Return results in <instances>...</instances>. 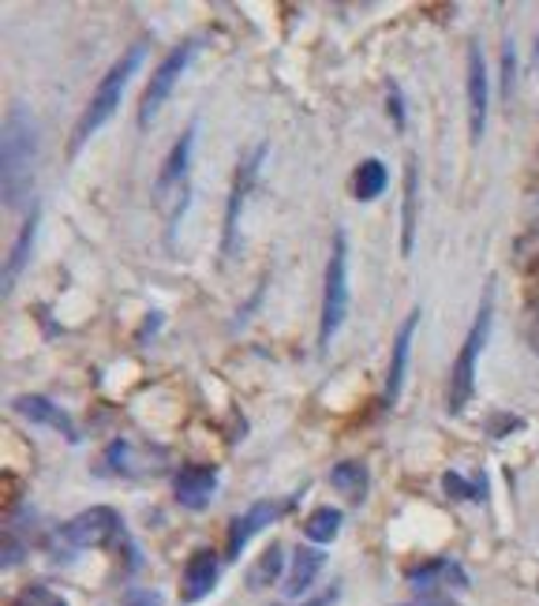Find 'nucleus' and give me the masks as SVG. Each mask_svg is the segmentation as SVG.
<instances>
[{
	"label": "nucleus",
	"instance_id": "nucleus-28",
	"mask_svg": "<svg viewBox=\"0 0 539 606\" xmlns=\"http://www.w3.org/2000/svg\"><path fill=\"white\" fill-rule=\"evenodd\" d=\"M338 595H341V587L333 584L322 595H315V599H307V603H299V606H333V603H338Z\"/></svg>",
	"mask_w": 539,
	"mask_h": 606
},
{
	"label": "nucleus",
	"instance_id": "nucleus-12",
	"mask_svg": "<svg viewBox=\"0 0 539 606\" xmlns=\"http://www.w3.org/2000/svg\"><path fill=\"white\" fill-rule=\"evenodd\" d=\"M15 412L27 415L30 423H38V427H49L57 431V435H64L68 441H83L79 427H75V420L68 415L60 404H53L49 397H38V393H23L15 397Z\"/></svg>",
	"mask_w": 539,
	"mask_h": 606
},
{
	"label": "nucleus",
	"instance_id": "nucleus-6",
	"mask_svg": "<svg viewBox=\"0 0 539 606\" xmlns=\"http://www.w3.org/2000/svg\"><path fill=\"white\" fill-rule=\"evenodd\" d=\"M195 53H199V41H180L176 49H169V53H166V60L158 64V72L150 75L147 90H143V98H139V128H143V132H147V128L154 124V117L166 109V101L173 98L176 83L187 75V68H192Z\"/></svg>",
	"mask_w": 539,
	"mask_h": 606
},
{
	"label": "nucleus",
	"instance_id": "nucleus-9",
	"mask_svg": "<svg viewBox=\"0 0 539 606\" xmlns=\"http://www.w3.org/2000/svg\"><path fill=\"white\" fill-rule=\"evenodd\" d=\"M262 158H267V146H259V150H255L252 158L240 161V169H236L233 192H229V214H225V255H233V251H236L240 210H244L247 195H252V184H255V177H259V161Z\"/></svg>",
	"mask_w": 539,
	"mask_h": 606
},
{
	"label": "nucleus",
	"instance_id": "nucleus-5",
	"mask_svg": "<svg viewBox=\"0 0 539 606\" xmlns=\"http://www.w3.org/2000/svg\"><path fill=\"white\" fill-rule=\"evenodd\" d=\"M348 318V237L345 229L333 232L327 281H322V318H319V349L327 352L333 337Z\"/></svg>",
	"mask_w": 539,
	"mask_h": 606
},
{
	"label": "nucleus",
	"instance_id": "nucleus-8",
	"mask_svg": "<svg viewBox=\"0 0 539 606\" xmlns=\"http://www.w3.org/2000/svg\"><path fill=\"white\" fill-rule=\"evenodd\" d=\"M487 109H491V75H487V60L479 46H468V132L479 143L487 132Z\"/></svg>",
	"mask_w": 539,
	"mask_h": 606
},
{
	"label": "nucleus",
	"instance_id": "nucleus-16",
	"mask_svg": "<svg viewBox=\"0 0 539 606\" xmlns=\"http://www.w3.org/2000/svg\"><path fill=\"white\" fill-rule=\"evenodd\" d=\"M38 225H41V206H34V210L27 214V221H23L20 240H15L12 255H8L4 274H0V289H4V296H12L15 281H20V274L27 270V263H30V247H34V237H38Z\"/></svg>",
	"mask_w": 539,
	"mask_h": 606
},
{
	"label": "nucleus",
	"instance_id": "nucleus-10",
	"mask_svg": "<svg viewBox=\"0 0 539 606\" xmlns=\"http://www.w3.org/2000/svg\"><path fill=\"white\" fill-rule=\"evenodd\" d=\"M213 490H218V469H210V464H187V469L176 472L173 480V495L184 509H207Z\"/></svg>",
	"mask_w": 539,
	"mask_h": 606
},
{
	"label": "nucleus",
	"instance_id": "nucleus-30",
	"mask_svg": "<svg viewBox=\"0 0 539 606\" xmlns=\"http://www.w3.org/2000/svg\"><path fill=\"white\" fill-rule=\"evenodd\" d=\"M510 90H513V46L506 41V98H510Z\"/></svg>",
	"mask_w": 539,
	"mask_h": 606
},
{
	"label": "nucleus",
	"instance_id": "nucleus-32",
	"mask_svg": "<svg viewBox=\"0 0 539 606\" xmlns=\"http://www.w3.org/2000/svg\"><path fill=\"white\" fill-rule=\"evenodd\" d=\"M536 60H539V49H536Z\"/></svg>",
	"mask_w": 539,
	"mask_h": 606
},
{
	"label": "nucleus",
	"instance_id": "nucleus-13",
	"mask_svg": "<svg viewBox=\"0 0 539 606\" xmlns=\"http://www.w3.org/2000/svg\"><path fill=\"white\" fill-rule=\"evenodd\" d=\"M281 513H285V506H278V501H255L244 517H236V521L229 524V558H240L247 543H252L262 528H270L278 521Z\"/></svg>",
	"mask_w": 539,
	"mask_h": 606
},
{
	"label": "nucleus",
	"instance_id": "nucleus-29",
	"mask_svg": "<svg viewBox=\"0 0 539 606\" xmlns=\"http://www.w3.org/2000/svg\"><path fill=\"white\" fill-rule=\"evenodd\" d=\"M528 349H532L536 356H539V307H536V315H532V326H528Z\"/></svg>",
	"mask_w": 539,
	"mask_h": 606
},
{
	"label": "nucleus",
	"instance_id": "nucleus-1",
	"mask_svg": "<svg viewBox=\"0 0 539 606\" xmlns=\"http://www.w3.org/2000/svg\"><path fill=\"white\" fill-rule=\"evenodd\" d=\"M41 154V128L27 106H12L0 135V198L4 206H23L34 192Z\"/></svg>",
	"mask_w": 539,
	"mask_h": 606
},
{
	"label": "nucleus",
	"instance_id": "nucleus-22",
	"mask_svg": "<svg viewBox=\"0 0 539 606\" xmlns=\"http://www.w3.org/2000/svg\"><path fill=\"white\" fill-rule=\"evenodd\" d=\"M281 569H285V547H281V543H270V547L259 554V561L252 566V573H247V584H252V587L278 584Z\"/></svg>",
	"mask_w": 539,
	"mask_h": 606
},
{
	"label": "nucleus",
	"instance_id": "nucleus-7",
	"mask_svg": "<svg viewBox=\"0 0 539 606\" xmlns=\"http://www.w3.org/2000/svg\"><path fill=\"white\" fill-rule=\"evenodd\" d=\"M124 535V521H120L117 509L109 506H94L83 509L79 517H72L64 528H60V540L75 550H94V547H109L113 540Z\"/></svg>",
	"mask_w": 539,
	"mask_h": 606
},
{
	"label": "nucleus",
	"instance_id": "nucleus-31",
	"mask_svg": "<svg viewBox=\"0 0 539 606\" xmlns=\"http://www.w3.org/2000/svg\"><path fill=\"white\" fill-rule=\"evenodd\" d=\"M532 177L539 180V146H536V154H532Z\"/></svg>",
	"mask_w": 539,
	"mask_h": 606
},
{
	"label": "nucleus",
	"instance_id": "nucleus-3",
	"mask_svg": "<svg viewBox=\"0 0 539 606\" xmlns=\"http://www.w3.org/2000/svg\"><path fill=\"white\" fill-rule=\"evenodd\" d=\"M195 132L199 128H187L184 135L173 143L166 166H161L158 180H154V206L166 218L169 237L180 229V218L187 214V203H192V161H195Z\"/></svg>",
	"mask_w": 539,
	"mask_h": 606
},
{
	"label": "nucleus",
	"instance_id": "nucleus-11",
	"mask_svg": "<svg viewBox=\"0 0 539 606\" xmlns=\"http://www.w3.org/2000/svg\"><path fill=\"white\" fill-rule=\"evenodd\" d=\"M419 326V307H413L401 323L397 337H393V356H390V375H387V404H397L401 393H405V378H408V356H413V337Z\"/></svg>",
	"mask_w": 539,
	"mask_h": 606
},
{
	"label": "nucleus",
	"instance_id": "nucleus-18",
	"mask_svg": "<svg viewBox=\"0 0 539 606\" xmlns=\"http://www.w3.org/2000/svg\"><path fill=\"white\" fill-rule=\"evenodd\" d=\"M387 187H390L387 161H379V158L359 161L356 172H353V195L359 198V203H375L379 195H387Z\"/></svg>",
	"mask_w": 539,
	"mask_h": 606
},
{
	"label": "nucleus",
	"instance_id": "nucleus-17",
	"mask_svg": "<svg viewBox=\"0 0 539 606\" xmlns=\"http://www.w3.org/2000/svg\"><path fill=\"white\" fill-rule=\"evenodd\" d=\"M442 580H450V584H468L461 566H453L446 558H434V561H424L419 569H408V584H413L419 595H439Z\"/></svg>",
	"mask_w": 539,
	"mask_h": 606
},
{
	"label": "nucleus",
	"instance_id": "nucleus-20",
	"mask_svg": "<svg viewBox=\"0 0 539 606\" xmlns=\"http://www.w3.org/2000/svg\"><path fill=\"white\" fill-rule=\"evenodd\" d=\"M416 206H419V169L416 158H408V172H405V221H401V251L413 255L416 244Z\"/></svg>",
	"mask_w": 539,
	"mask_h": 606
},
{
	"label": "nucleus",
	"instance_id": "nucleus-25",
	"mask_svg": "<svg viewBox=\"0 0 539 606\" xmlns=\"http://www.w3.org/2000/svg\"><path fill=\"white\" fill-rule=\"evenodd\" d=\"M120 606H161V599L154 592H143V587H135V592L124 595V603Z\"/></svg>",
	"mask_w": 539,
	"mask_h": 606
},
{
	"label": "nucleus",
	"instance_id": "nucleus-19",
	"mask_svg": "<svg viewBox=\"0 0 539 606\" xmlns=\"http://www.w3.org/2000/svg\"><path fill=\"white\" fill-rule=\"evenodd\" d=\"M330 483L353 501V506H359V501L367 498V487H371V475H367V469L359 461H338L330 472Z\"/></svg>",
	"mask_w": 539,
	"mask_h": 606
},
{
	"label": "nucleus",
	"instance_id": "nucleus-4",
	"mask_svg": "<svg viewBox=\"0 0 539 606\" xmlns=\"http://www.w3.org/2000/svg\"><path fill=\"white\" fill-rule=\"evenodd\" d=\"M491 318H494V281H487L483 289V300H479V311L473 318V330H468L465 344H461L457 352V363H453V378H450V412H465L468 401H473L476 393V367H479V356H483L487 349V337H491Z\"/></svg>",
	"mask_w": 539,
	"mask_h": 606
},
{
	"label": "nucleus",
	"instance_id": "nucleus-23",
	"mask_svg": "<svg viewBox=\"0 0 539 606\" xmlns=\"http://www.w3.org/2000/svg\"><path fill=\"white\" fill-rule=\"evenodd\" d=\"M442 490L453 498V501H483L487 498V487H483V480H476V483H468L465 475H457V472H446L442 475Z\"/></svg>",
	"mask_w": 539,
	"mask_h": 606
},
{
	"label": "nucleus",
	"instance_id": "nucleus-2",
	"mask_svg": "<svg viewBox=\"0 0 539 606\" xmlns=\"http://www.w3.org/2000/svg\"><path fill=\"white\" fill-rule=\"evenodd\" d=\"M143 60H147V41H135V46L127 49V53H120L113 60V68L101 75L98 90H94V98H90V106L83 109L79 124H75V132H72V143H68V158H75V154H79L83 146H87L90 138L98 135L101 128L109 124V120H113V112L120 109V101H124L127 83L135 80V72L143 68Z\"/></svg>",
	"mask_w": 539,
	"mask_h": 606
},
{
	"label": "nucleus",
	"instance_id": "nucleus-14",
	"mask_svg": "<svg viewBox=\"0 0 539 606\" xmlns=\"http://www.w3.org/2000/svg\"><path fill=\"white\" fill-rule=\"evenodd\" d=\"M218 577H221L218 550H195L192 558H187L184 587H180V595H184V603H199V599H207V595L213 592V587H218Z\"/></svg>",
	"mask_w": 539,
	"mask_h": 606
},
{
	"label": "nucleus",
	"instance_id": "nucleus-27",
	"mask_svg": "<svg viewBox=\"0 0 539 606\" xmlns=\"http://www.w3.org/2000/svg\"><path fill=\"white\" fill-rule=\"evenodd\" d=\"M397 606H461V603L439 592V595H416L413 603H397Z\"/></svg>",
	"mask_w": 539,
	"mask_h": 606
},
{
	"label": "nucleus",
	"instance_id": "nucleus-15",
	"mask_svg": "<svg viewBox=\"0 0 539 606\" xmlns=\"http://www.w3.org/2000/svg\"><path fill=\"white\" fill-rule=\"evenodd\" d=\"M327 569V550L322 547H296L293 554V569L285 577V599H304L311 592V584L319 580V573Z\"/></svg>",
	"mask_w": 539,
	"mask_h": 606
},
{
	"label": "nucleus",
	"instance_id": "nucleus-33",
	"mask_svg": "<svg viewBox=\"0 0 539 606\" xmlns=\"http://www.w3.org/2000/svg\"><path fill=\"white\" fill-rule=\"evenodd\" d=\"M536 210H539V203H536Z\"/></svg>",
	"mask_w": 539,
	"mask_h": 606
},
{
	"label": "nucleus",
	"instance_id": "nucleus-21",
	"mask_svg": "<svg viewBox=\"0 0 539 606\" xmlns=\"http://www.w3.org/2000/svg\"><path fill=\"white\" fill-rule=\"evenodd\" d=\"M341 521H345V517H341V509H333V506L315 509V513L307 517V524H304L307 543H315V547H327V543L338 540Z\"/></svg>",
	"mask_w": 539,
	"mask_h": 606
},
{
	"label": "nucleus",
	"instance_id": "nucleus-24",
	"mask_svg": "<svg viewBox=\"0 0 539 606\" xmlns=\"http://www.w3.org/2000/svg\"><path fill=\"white\" fill-rule=\"evenodd\" d=\"M12 606H72V603H68L64 595H57L53 587H46V584H30V587H23V592L15 595Z\"/></svg>",
	"mask_w": 539,
	"mask_h": 606
},
{
	"label": "nucleus",
	"instance_id": "nucleus-26",
	"mask_svg": "<svg viewBox=\"0 0 539 606\" xmlns=\"http://www.w3.org/2000/svg\"><path fill=\"white\" fill-rule=\"evenodd\" d=\"M390 117L397 128H405V101H401V90L393 83H390Z\"/></svg>",
	"mask_w": 539,
	"mask_h": 606
}]
</instances>
